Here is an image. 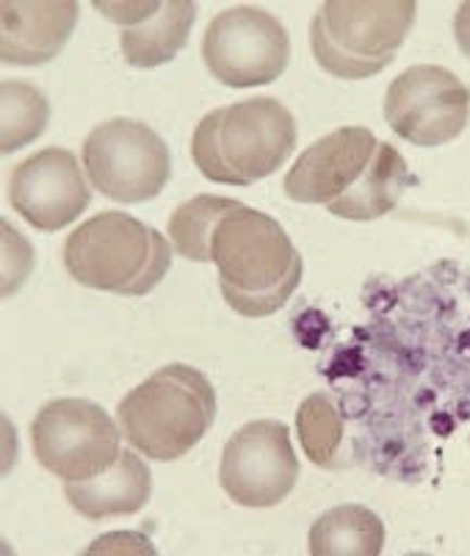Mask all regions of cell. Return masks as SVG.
<instances>
[{
  "label": "cell",
  "mask_w": 470,
  "mask_h": 556,
  "mask_svg": "<svg viewBox=\"0 0 470 556\" xmlns=\"http://www.w3.org/2000/svg\"><path fill=\"white\" fill-rule=\"evenodd\" d=\"M84 169L100 194L136 205L164 191L172 175V155L150 125L119 116L86 136Z\"/></svg>",
  "instance_id": "8992f818"
},
{
  "label": "cell",
  "mask_w": 470,
  "mask_h": 556,
  "mask_svg": "<svg viewBox=\"0 0 470 556\" xmlns=\"http://www.w3.org/2000/svg\"><path fill=\"white\" fill-rule=\"evenodd\" d=\"M300 479L291 432L280 421H252L225 443L221 490L241 507L263 509L285 502Z\"/></svg>",
  "instance_id": "30bf717a"
},
{
  "label": "cell",
  "mask_w": 470,
  "mask_h": 556,
  "mask_svg": "<svg viewBox=\"0 0 470 556\" xmlns=\"http://www.w3.org/2000/svg\"><path fill=\"white\" fill-rule=\"evenodd\" d=\"M307 545L313 556H379L385 548V523L368 507L341 504L310 526Z\"/></svg>",
  "instance_id": "e0dca14e"
},
{
  "label": "cell",
  "mask_w": 470,
  "mask_h": 556,
  "mask_svg": "<svg viewBox=\"0 0 470 556\" xmlns=\"http://www.w3.org/2000/svg\"><path fill=\"white\" fill-rule=\"evenodd\" d=\"M416 14V0H327L310 23L318 67L341 80L382 73L412 31Z\"/></svg>",
  "instance_id": "5b68a950"
},
{
  "label": "cell",
  "mask_w": 470,
  "mask_h": 556,
  "mask_svg": "<svg viewBox=\"0 0 470 556\" xmlns=\"http://www.w3.org/2000/svg\"><path fill=\"white\" fill-rule=\"evenodd\" d=\"M153 473L139 452H123L109 471L84 482H64L69 507L86 520H105L116 515H134L150 502Z\"/></svg>",
  "instance_id": "9a60e30c"
},
{
  "label": "cell",
  "mask_w": 470,
  "mask_h": 556,
  "mask_svg": "<svg viewBox=\"0 0 470 556\" xmlns=\"http://www.w3.org/2000/svg\"><path fill=\"white\" fill-rule=\"evenodd\" d=\"M409 184V166L404 155L398 153L393 144L379 141L377 153H373L371 164L360 175L352 189L335 200L330 208L332 216L338 219H352V222H371L379 216L391 214L402 200L404 189Z\"/></svg>",
  "instance_id": "2e32d148"
},
{
  "label": "cell",
  "mask_w": 470,
  "mask_h": 556,
  "mask_svg": "<svg viewBox=\"0 0 470 556\" xmlns=\"http://www.w3.org/2000/svg\"><path fill=\"white\" fill-rule=\"evenodd\" d=\"M291 59V39L275 14L236 7L216 14L202 37V62L232 89L275 84Z\"/></svg>",
  "instance_id": "ba28073f"
},
{
  "label": "cell",
  "mask_w": 470,
  "mask_h": 556,
  "mask_svg": "<svg viewBox=\"0 0 470 556\" xmlns=\"http://www.w3.org/2000/svg\"><path fill=\"white\" fill-rule=\"evenodd\" d=\"M9 202L34 230L59 232L73 225L92 202L75 153L45 148L14 166L9 178Z\"/></svg>",
  "instance_id": "8fae6325"
},
{
  "label": "cell",
  "mask_w": 470,
  "mask_h": 556,
  "mask_svg": "<svg viewBox=\"0 0 470 556\" xmlns=\"http://www.w3.org/2000/svg\"><path fill=\"white\" fill-rule=\"evenodd\" d=\"M296 136V119L280 100H241L202 116L191 139V159L214 184L252 186L285 166Z\"/></svg>",
  "instance_id": "7a4b0ae2"
},
{
  "label": "cell",
  "mask_w": 470,
  "mask_h": 556,
  "mask_svg": "<svg viewBox=\"0 0 470 556\" xmlns=\"http://www.w3.org/2000/svg\"><path fill=\"white\" fill-rule=\"evenodd\" d=\"M100 404L86 399H53L31 424L34 457L64 482H84L109 471L119 459L123 434Z\"/></svg>",
  "instance_id": "52a82bcc"
},
{
  "label": "cell",
  "mask_w": 470,
  "mask_h": 556,
  "mask_svg": "<svg viewBox=\"0 0 470 556\" xmlns=\"http://www.w3.org/2000/svg\"><path fill=\"white\" fill-rule=\"evenodd\" d=\"M80 7L73 0L50 3H0V59L12 67H39L53 62L78 25Z\"/></svg>",
  "instance_id": "5bb4252c"
},
{
  "label": "cell",
  "mask_w": 470,
  "mask_h": 556,
  "mask_svg": "<svg viewBox=\"0 0 470 556\" xmlns=\"http://www.w3.org/2000/svg\"><path fill=\"white\" fill-rule=\"evenodd\" d=\"M377 136L363 125L313 141L285 175V194L305 205H332L360 180L377 153Z\"/></svg>",
  "instance_id": "7c38bea8"
},
{
  "label": "cell",
  "mask_w": 470,
  "mask_h": 556,
  "mask_svg": "<svg viewBox=\"0 0 470 556\" xmlns=\"http://www.w3.org/2000/svg\"><path fill=\"white\" fill-rule=\"evenodd\" d=\"M296 434L302 452L318 468H338L343 441V421L327 393H313L296 409Z\"/></svg>",
  "instance_id": "ffe728a7"
},
{
  "label": "cell",
  "mask_w": 470,
  "mask_h": 556,
  "mask_svg": "<svg viewBox=\"0 0 470 556\" xmlns=\"http://www.w3.org/2000/svg\"><path fill=\"white\" fill-rule=\"evenodd\" d=\"M0 153L9 155L45 134L50 123V103L39 86L25 80L0 84Z\"/></svg>",
  "instance_id": "ac0fdd59"
},
{
  "label": "cell",
  "mask_w": 470,
  "mask_h": 556,
  "mask_svg": "<svg viewBox=\"0 0 470 556\" xmlns=\"http://www.w3.org/2000/svg\"><path fill=\"white\" fill-rule=\"evenodd\" d=\"M211 261L225 302L246 318L282 311L302 282V255L280 222L246 205L216 225Z\"/></svg>",
  "instance_id": "6da1fadb"
},
{
  "label": "cell",
  "mask_w": 470,
  "mask_h": 556,
  "mask_svg": "<svg viewBox=\"0 0 470 556\" xmlns=\"http://www.w3.org/2000/svg\"><path fill=\"white\" fill-rule=\"evenodd\" d=\"M64 266L75 282L119 296H144L172 269V247L130 214L105 211L64 241Z\"/></svg>",
  "instance_id": "277c9868"
},
{
  "label": "cell",
  "mask_w": 470,
  "mask_h": 556,
  "mask_svg": "<svg viewBox=\"0 0 470 556\" xmlns=\"http://www.w3.org/2000/svg\"><path fill=\"white\" fill-rule=\"evenodd\" d=\"M216 418V391L196 368L172 363L147 377L119 402L125 441L141 457L172 463L208 434Z\"/></svg>",
  "instance_id": "3957f363"
},
{
  "label": "cell",
  "mask_w": 470,
  "mask_h": 556,
  "mask_svg": "<svg viewBox=\"0 0 470 556\" xmlns=\"http://www.w3.org/2000/svg\"><path fill=\"white\" fill-rule=\"evenodd\" d=\"M114 23H123L125 62L136 70H155L172 62L189 42L196 7L191 0L169 3H94Z\"/></svg>",
  "instance_id": "4fadbf2b"
},
{
  "label": "cell",
  "mask_w": 470,
  "mask_h": 556,
  "mask_svg": "<svg viewBox=\"0 0 470 556\" xmlns=\"http://www.w3.org/2000/svg\"><path fill=\"white\" fill-rule=\"evenodd\" d=\"M393 134L416 148H440L457 139L470 119V89L446 67L418 64L398 75L385 94Z\"/></svg>",
  "instance_id": "9c48e42d"
},
{
  "label": "cell",
  "mask_w": 470,
  "mask_h": 556,
  "mask_svg": "<svg viewBox=\"0 0 470 556\" xmlns=\"http://www.w3.org/2000/svg\"><path fill=\"white\" fill-rule=\"evenodd\" d=\"M454 37H457L459 50L470 59V0L457 9V17H454Z\"/></svg>",
  "instance_id": "44dd1931"
},
{
  "label": "cell",
  "mask_w": 470,
  "mask_h": 556,
  "mask_svg": "<svg viewBox=\"0 0 470 556\" xmlns=\"http://www.w3.org/2000/svg\"><path fill=\"white\" fill-rule=\"evenodd\" d=\"M239 200H227V197L211 194H202L183 202L169 219V239L172 244H175V250H178V255L196 263H208L216 225H219L230 211L239 208Z\"/></svg>",
  "instance_id": "d6986e66"
}]
</instances>
